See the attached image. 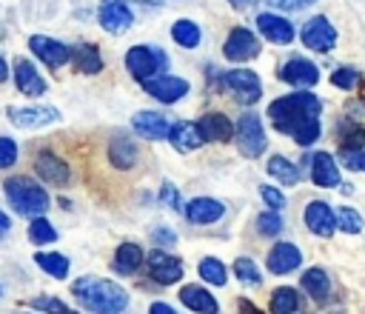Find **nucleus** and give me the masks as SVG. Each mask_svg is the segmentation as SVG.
<instances>
[{
	"label": "nucleus",
	"instance_id": "nucleus-1",
	"mask_svg": "<svg viewBox=\"0 0 365 314\" xmlns=\"http://www.w3.org/2000/svg\"><path fill=\"white\" fill-rule=\"evenodd\" d=\"M319 111H322V100L311 91H294V94L277 97L268 106V117L274 128L288 134L297 146H314L319 140L322 134Z\"/></svg>",
	"mask_w": 365,
	"mask_h": 314
},
{
	"label": "nucleus",
	"instance_id": "nucleus-2",
	"mask_svg": "<svg viewBox=\"0 0 365 314\" xmlns=\"http://www.w3.org/2000/svg\"><path fill=\"white\" fill-rule=\"evenodd\" d=\"M71 294L80 300V305L91 314H123L128 305V294L123 285L106 277H80L71 283Z\"/></svg>",
	"mask_w": 365,
	"mask_h": 314
},
{
	"label": "nucleus",
	"instance_id": "nucleus-3",
	"mask_svg": "<svg viewBox=\"0 0 365 314\" xmlns=\"http://www.w3.org/2000/svg\"><path fill=\"white\" fill-rule=\"evenodd\" d=\"M3 191H6L9 206H11L17 214L29 217V220L43 217V214L48 211V206H51L48 191H46L40 183H34L31 177H23V174L9 177V180L3 183Z\"/></svg>",
	"mask_w": 365,
	"mask_h": 314
},
{
	"label": "nucleus",
	"instance_id": "nucleus-4",
	"mask_svg": "<svg viewBox=\"0 0 365 314\" xmlns=\"http://www.w3.org/2000/svg\"><path fill=\"white\" fill-rule=\"evenodd\" d=\"M234 140H237V148L245 154V157H259L262 151H265V146H268V137H265V128H262V120H259V114H254V111H245L240 120H237V126H234Z\"/></svg>",
	"mask_w": 365,
	"mask_h": 314
},
{
	"label": "nucleus",
	"instance_id": "nucleus-5",
	"mask_svg": "<svg viewBox=\"0 0 365 314\" xmlns=\"http://www.w3.org/2000/svg\"><path fill=\"white\" fill-rule=\"evenodd\" d=\"M125 69L131 71L134 80L148 83L154 77H160V71L165 69V54L160 49H148V46H134L125 51Z\"/></svg>",
	"mask_w": 365,
	"mask_h": 314
},
{
	"label": "nucleus",
	"instance_id": "nucleus-6",
	"mask_svg": "<svg viewBox=\"0 0 365 314\" xmlns=\"http://www.w3.org/2000/svg\"><path fill=\"white\" fill-rule=\"evenodd\" d=\"M222 86L234 94V100H240V106H254L262 97V83L257 77V71L251 69H231L222 74Z\"/></svg>",
	"mask_w": 365,
	"mask_h": 314
},
{
	"label": "nucleus",
	"instance_id": "nucleus-7",
	"mask_svg": "<svg viewBox=\"0 0 365 314\" xmlns=\"http://www.w3.org/2000/svg\"><path fill=\"white\" fill-rule=\"evenodd\" d=\"M29 49L34 51V57L40 63H46L48 69H63L68 60H71V46H66L63 40H54V37H46V34H31L29 37Z\"/></svg>",
	"mask_w": 365,
	"mask_h": 314
},
{
	"label": "nucleus",
	"instance_id": "nucleus-8",
	"mask_svg": "<svg viewBox=\"0 0 365 314\" xmlns=\"http://www.w3.org/2000/svg\"><path fill=\"white\" fill-rule=\"evenodd\" d=\"M302 43H305V49L319 51V54H322V51H331V49L336 46V29H334L331 20L322 17V14L308 17L305 26H302Z\"/></svg>",
	"mask_w": 365,
	"mask_h": 314
},
{
	"label": "nucleus",
	"instance_id": "nucleus-9",
	"mask_svg": "<svg viewBox=\"0 0 365 314\" xmlns=\"http://www.w3.org/2000/svg\"><path fill=\"white\" fill-rule=\"evenodd\" d=\"M259 49H262V43L257 40V34H254L251 29H245V26H237V29H231V34H228V40H225L222 54H225L228 60H234V63H242V60L257 57Z\"/></svg>",
	"mask_w": 365,
	"mask_h": 314
},
{
	"label": "nucleus",
	"instance_id": "nucleus-10",
	"mask_svg": "<svg viewBox=\"0 0 365 314\" xmlns=\"http://www.w3.org/2000/svg\"><path fill=\"white\" fill-rule=\"evenodd\" d=\"M277 74H279V80H285L288 86H297L299 91H308V88L317 86V80H319L317 63H311V60H305V57H291V60H285Z\"/></svg>",
	"mask_w": 365,
	"mask_h": 314
},
{
	"label": "nucleus",
	"instance_id": "nucleus-11",
	"mask_svg": "<svg viewBox=\"0 0 365 314\" xmlns=\"http://www.w3.org/2000/svg\"><path fill=\"white\" fill-rule=\"evenodd\" d=\"M148 277L160 285H171V283H180L182 280V263L177 257H171L168 251L163 248H151L148 251Z\"/></svg>",
	"mask_w": 365,
	"mask_h": 314
},
{
	"label": "nucleus",
	"instance_id": "nucleus-12",
	"mask_svg": "<svg viewBox=\"0 0 365 314\" xmlns=\"http://www.w3.org/2000/svg\"><path fill=\"white\" fill-rule=\"evenodd\" d=\"M6 117L17 128H37V126H48L60 120V111L54 106H11Z\"/></svg>",
	"mask_w": 365,
	"mask_h": 314
},
{
	"label": "nucleus",
	"instance_id": "nucleus-13",
	"mask_svg": "<svg viewBox=\"0 0 365 314\" xmlns=\"http://www.w3.org/2000/svg\"><path fill=\"white\" fill-rule=\"evenodd\" d=\"M34 171H37V177H43L51 186H68L71 183V168L66 166L63 157H57L48 148H40L34 154Z\"/></svg>",
	"mask_w": 365,
	"mask_h": 314
},
{
	"label": "nucleus",
	"instance_id": "nucleus-14",
	"mask_svg": "<svg viewBox=\"0 0 365 314\" xmlns=\"http://www.w3.org/2000/svg\"><path fill=\"white\" fill-rule=\"evenodd\" d=\"M100 26L108 31V34H123L134 26V11L125 0H106L100 6V14H97Z\"/></svg>",
	"mask_w": 365,
	"mask_h": 314
},
{
	"label": "nucleus",
	"instance_id": "nucleus-15",
	"mask_svg": "<svg viewBox=\"0 0 365 314\" xmlns=\"http://www.w3.org/2000/svg\"><path fill=\"white\" fill-rule=\"evenodd\" d=\"M302 220L308 231H314L317 237H331L336 231V211L325 200H311L302 211Z\"/></svg>",
	"mask_w": 365,
	"mask_h": 314
},
{
	"label": "nucleus",
	"instance_id": "nucleus-16",
	"mask_svg": "<svg viewBox=\"0 0 365 314\" xmlns=\"http://www.w3.org/2000/svg\"><path fill=\"white\" fill-rule=\"evenodd\" d=\"M257 29L259 34L268 40V43H277V46H288L294 40V26L288 17H279L274 11H262L257 14Z\"/></svg>",
	"mask_w": 365,
	"mask_h": 314
},
{
	"label": "nucleus",
	"instance_id": "nucleus-17",
	"mask_svg": "<svg viewBox=\"0 0 365 314\" xmlns=\"http://www.w3.org/2000/svg\"><path fill=\"white\" fill-rule=\"evenodd\" d=\"M143 88H145L154 100H160V103H177V100H182V97L188 94V80L163 74V77H154V80L143 83Z\"/></svg>",
	"mask_w": 365,
	"mask_h": 314
},
{
	"label": "nucleus",
	"instance_id": "nucleus-18",
	"mask_svg": "<svg viewBox=\"0 0 365 314\" xmlns=\"http://www.w3.org/2000/svg\"><path fill=\"white\" fill-rule=\"evenodd\" d=\"M311 183L319 188H336L339 186V166L328 151L311 154Z\"/></svg>",
	"mask_w": 365,
	"mask_h": 314
},
{
	"label": "nucleus",
	"instance_id": "nucleus-19",
	"mask_svg": "<svg viewBox=\"0 0 365 314\" xmlns=\"http://www.w3.org/2000/svg\"><path fill=\"white\" fill-rule=\"evenodd\" d=\"M222 214H225V206H222L220 200H214V197H194V200H188V206H185V217H188L194 226H211V223H217Z\"/></svg>",
	"mask_w": 365,
	"mask_h": 314
},
{
	"label": "nucleus",
	"instance_id": "nucleus-20",
	"mask_svg": "<svg viewBox=\"0 0 365 314\" xmlns=\"http://www.w3.org/2000/svg\"><path fill=\"white\" fill-rule=\"evenodd\" d=\"M299 263H302V254H299V248L294 243H277V245H271L268 260H265V265H268L271 274H288V271L299 268Z\"/></svg>",
	"mask_w": 365,
	"mask_h": 314
},
{
	"label": "nucleus",
	"instance_id": "nucleus-21",
	"mask_svg": "<svg viewBox=\"0 0 365 314\" xmlns=\"http://www.w3.org/2000/svg\"><path fill=\"white\" fill-rule=\"evenodd\" d=\"M180 300L194 314H220V303L205 285H182L180 288Z\"/></svg>",
	"mask_w": 365,
	"mask_h": 314
},
{
	"label": "nucleus",
	"instance_id": "nucleus-22",
	"mask_svg": "<svg viewBox=\"0 0 365 314\" xmlns=\"http://www.w3.org/2000/svg\"><path fill=\"white\" fill-rule=\"evenodd\" d=\"M131 128L145 140H165L168 137V120L160 111H137L131 117Z\"/></svg>",
	"mask_w": 365,
	"mask_h": 314
},
{
	"label": "nucleus",
	"instance_id": "nucleus-23",
	"mask_svg": "<svg viewBox=\"0 0 365 314\" xmlns=\"http://www.w3.org/2000/svg\"><path fill=\"white\" fill-rule=\"evenodd\" d=\"M197 128H200V134H202L205 143H228L234 137V123L225 114H217V111L205 114L197 123Z\"/></svg>",
	"mask_w": 365,
	"mask_h": 314
},
{
	"label": "nucleus",
	"instance_id": "nucleus-24",
	"mask_svg": "<svg viewBox=\"0 0 365 314\" xmlns=\"http://www.w3.org/2000/svg\"><path fill=\"white\" fill-rule=\"evenodd\" d=\"M165 140H171V146H174L177 151H194V148H200V146L205 143L202 134H200V128H197V123H188V120L171 123Z\"/></svg>",
	"mask_w": 365,
	"mask_h": 314
},
{
	"label": "nucleus",
	"instance_id": "nucleus-25",
	"mask_svg": "<svg viewBox=\"0 0 365 314\" xmlns=\"http://www.w3.org/2000/svg\"><path fill=\"white\" fill-rule=\"evenodd\" d=\"M14 86L29 94V97H40L46 94V80L37 74V69L29 63V60H17L14 63Z\"/></svg>",
	"mask_w": 365,
	"mask_h": 314
},
{
	"label": "nucleus",
	"instance_id": "nucleus-26",
	"mask_svg": "<svg viewBox=\"0 0 365 314\" xmlns=\"http://www.w3.org/2000/svg\"><path fill=\"white\" fill-rule=\"evenodd\" d=\"M137 154H140V151H137L134 140L125 137V134H117V137L108 143V160H111V166L120 168V171L131 168V166L137 163Z\"/></svg>",
	"mask_w": 365,
	"mask_h": 314
},
{
	"label": "nucleus",
	"instance_id": "nucleus-27",
	"mask_svg": "<svg viewBox=\"0 0 365 314\" xmlns=\"http://www.w3.org/2000/svg\"><path fill=\"white\" fill-rule=\"evenodd\" d=\"M299 283H302V288L308 291V297L317 300V303H325V300L331 297V277H328V271L319 268V265L308 268Z\"/></svg>",
	"mask_w": 365,
	"mask_h": 314
},
{
	"label": "nucleus",
	"instance_id": "nucleus-28",
	"mask_svg": "<svg viewBox=\"0 0 365 314\" xmlns=\"http://www.w3.org/2000/svg\"><path fill=\"white\" fill-rule=\"evenodd\" d=\"M71 57H74L77 71H83V74H97V71H103V54H100V49H97L94 43H77V46L71 49Z\"/></svg>",
	"mask_w": 365,
	"mask_h": 314
},
{
	"label": "nucleus",
	"instance_id": "nucleus-29",
	"mask_svg": "<svg viewBox=\"0 0 365 314\" xmlns=\"http://www.w3.org/2000/svg\"><path fill=\"white\" fill-rule=\"evenodd\" d=\"M143 263H145V254H143V248L137 243L117 245V251H114V271L117 274H134Z\"/></svg>",
	"mask_w": 365,
	"mask_h": 314
},
{
	"label": "nucleus",
	"instance_id": "nucleus-30",
	"mask_svg": "<svg viewBox=\"0 0 365 314\" xmlns=\"http://www.w3.org/2000/svg\"><path fill=\"white\" fill-rule=\"evenodd\" d=\"M268 308H271V314H297V311H299V291L291 288V285L274 288Z\"/></svg>",
	"mask_w": 365,
	"mask_h": 314
},
{
	"label": "nucleus",
	"instance_id": "nucleus-31",
	"mask_svg": "<svg viewBox=\"0 0 365 314\" xmlns=\"http://www.w3.org/2000/svg\"><path fill=\"white\" fill-rule=\"evenodd\" d=\"M34 263L54 280H66L68 277V257L66 254H57V251H37L34 254Z\"/></svg>",
	"mask_w": 365,
	"mask_h": 314
},
{
	"label": "nucleus",
	"instance_id": "nucleus-32",
	"mask_svg": "<svg viewBox=\"0 0 365 314\" xmlns=\"http://www.w3.org/2000/svg\"><path fill=\"white\" fill-rule=\"evenodd\" d=\"M268 174L277 177V180L285 183V186H297V183H299V171H297V166H294L285 154H274V157L268 160Z\"/></svg>",
	"mask_w": 365,
	"mask_h": 314
},
{
	"label": "nucleus",
	"instance_id": "nucleus-33",
	"mask_svg": "<svg viewBox=\"0 0 365 314\" xmlns=\"http://www.w3.org/2000/svg\"><path fill=\"white\" fill-rule=\"evenodd\" d=\"M171 37H174V43L182 46V49H197L202 34H200V26H197L194 20H177V23L171 26Z\"/></svg>",
	"mask_w": 365,
	"mask_h": 314
},
{
	"label": "nucleus",
	"instance_id": "nucleus-34",
	"mask_svg": "<svg viewBox=\"0 0 365 314\" xmlns=\"http://www.w3.org/2000/svg\"><path fill=\"white\" fill-rule=\"evenodd\" d=\"M197 271H200V277H202L205 283H211V285H225V280H228V271H225V265H222L217 257H202Z\"/></svg>",
	"mask_w": 365,
	"mask_h": 314
},
{
	"label": "nucleus",
	"instance_id": "nucleus-35",
	"mask_svg": "<svg viewBox=\"0 0 365 314\" xmlns=\"http://www.w3.org/2000/svg\"><path fill=\"white\" fill-rule=\"evenodd\" d=\"M29 240L34 245H46V243H54L57 240V228L46 220V217H34L29 223Z\"/></svg>",
	"mask_w": 365,
	"mask_h": 314
},
{
	"label": "nucleus",
	"instance_id": "nucleus-36",
	"mask_svg": "<svg viewBox=\"0 0 365 314\" xmlns=\"http://www.w3.org/2000/svg\"><path fill=\"white\" fill-rule=\"evenodd\" d=\"M234 274H237V280L245 283V285H259V283H262V271L257 268V263H254L251 257H237V260H234Z\"/></svg>",
	"mask_w": 365,
	"mask_h": 314
},
{
	"label": "nucleus",
	"instance_id": "nucleus-37",
	"mask_svg": "<svg viewBox=\"0 0 365 314\" xmlns=\"http://www.w3.org/2000/svg\"><path fill=\"white\" fill-rule=\"evenodd\" d=\"M336 228L345 231V234H359L362 231V214L354 211L351 206H342L336 211Z\"/></svg>",
	"mask_w": 365,
	"mask_h": 314
},
{
	"label": "nucleus",
	"instance_id": "nucleus-38",
	"mask_svg": "<svg viewBox=\"0 0 365 314\" xmlns=\"http://www.w3.org/2000/svg\"><path fill=\"white\" fill-rule=\"evenodd\" d=\"M31 308L46 311V314H80V311H74L71 305H66V303L57 300V297H34V300H31Z\"/></svg>",
	"mask_w": 365,
	"mask_h": 314
},
{
	"label": "nucleus",
	"instance_id": "nucleus-39",
	"mask_svg": "<svg viewBox=\"0 0 365 314\" xmlns=\"http://www.w3.org/2000/svg\"><path fill=\"white\" fill-rule=\"evenodd\" d=\"M359 80H362L359 71H356V69H348V66H342V69H336V71L331 74V86H336V88H342V91L356 88Z\"/></svg>",
	"mask_w": 365,
	"mask_h": 314
},
{
	"label": "nucleus",
	"instance_id": "nucleus-40",
	"mask_svg": "<svg viewBox=\"0 0 365 314\" xmlns=\"http://www.w3.org/2000/svg\"><path fill=\"white\" fill-rule=\"evenodd\" d=\"M257 231L265 234V237L279 234V231H282V217H279L277 211H262V214L257 217Z\"/></svg>",
	"mask_w": 365,
	"mask_h": 314
},
{
	"label": "nucleus",
	"instance_id": "nucleus-41",
	"mask_svg": "<svg viewBox=\"0 0 365 314\" xmlns=\"http://www.w3.org/2000/svg\"><path fill=\"white\" fill-rule=\"evenodd\" d=\"M339 160L351 171H365V148H342L339 151Z\"/></svg>",
	"mask_w": 365,
	"mask_h": 314
},
{
	"label": "nucleus",
	"instance_id": "nucleus-42",
	"mask_svg": "<svg viewBox=\"0 0 365 314\" xmlns=\"http://www.w3.org/2000/svg\"><path fill=\"white\" fill-rule=\"evenodd\" d=\"M259 197L265 200V206H268L271 211L285 208V197H282V191H279V188H274V186H259Z\"/></svg>",
	"mask_w": 365,
	"mask_h": 314
},
{
	"label": "nucleus",
	"instance_id": "nucleus-43",
	"mask_svg": "<svg viewBox=\"0 0 365 314\" xmlns=\"http://www.w3.org/2000/svg\"><path fill=\"white\" fill-rule=\"evenodd\" d=\"M17 163V143L11 137H0V168H9Z\"/></svg>",
	"mask_w": 365,
	"mask_h": 314
},
{
	"label": "nucleus",
	"instance_id": "nucleus-44",
	"mask_svg": "<svg viewBox=\"0 0 365 314\" xmlns=\"http://www.w3.org/2000/svg\"><path fill=\"white\" fill-rule=\"evenodd\" d=\"M160 200H163V206H168V208H180V191L171 186V183H163V188H160Z\"/></svg>",
	"mask_w": 365,
	"mask_h": 314
},
{
	"label": "nucleus",
	"instance_id": "nucleus-45",
	"mask_svg": "<svg viewBox=\"0 0 365 314\" xmlns=\"http://www.w3.org/2000/svg\"><path fill=\"white\" fill-rule=\"evenodd\" d=\"M365 146V128H354L351 134L342 137V148H362Z\"/></svg>",
	"mask_w": 365,
	"mask_h": 314
},
{
	"label": "nucleus",
	"instance_id": "nucleus-46",
	"mask_svg": "<svg viewBox=\"0 0 365 314\" xmlns=\"http://www.w3.org/2000/svg\"><path fill=\"white\" fill-rule=\"evenodd\" d=\"M151 237H154V243H157V245H174V243H177V234H174L171 228H163V226H160V228H154V231H151Z\"/></svg>",
	"mask_w": 365,
	"mask_h": 314
},
{
	"label": "nucleus",
	"instance_id": "nucleus-47",
	"mask_svg": "<svg viewBox=\"0 0 365 314\" xmlns=\"http://www.w3.org/2000/svg\"><path fill=\"white\" fill-rule=\"evenodd\" d=\"M274 9H305V6H311V3H317V0H268Z\"/></svg>",
	"mask_w": 365,
	"mask_h": 314
},
{
	"label": "nucleus",
	"instance_id": "nucleus-48",
	"mask_svg": "<svg viewBox=\"0 0 365 314\" xmlns=\"http://www.w3.org/2000/svg\"><path fill=\"white\" fill-rule=\"evenodd\" d=\"M148 314H177L168 303H151V308H148Z\"/></svg>",
	"mask_w": 365,
	"mask_h": 314
},
{
	"label": "nucleus",
	"instance_id": "nucleus-49",
	"mask_svg": "<svg viewBox=\"0 0 365 314\" xmlns=\"http://www.w3.org/2000/svg\"><path fill=\"white\" fill-rule=\"evenodd\" d=\"M240 311H245V314H259V311H257V308H254L248 300H240Z\"/></svg>",
	"mask_w": 365,
	"mask_h": 314
},
{
	"label": "nucleus",
	"instance_id": "nucleus-50",
	"mask_svg": "<svg viewBox=\"0 0 365 314\" xmlns=\"http://www.w3.org/2000/svg\"><path fill=\"white\" fill-rule=\"evenodd\" d=\"M9 80V63L0 57V83H6Z\"/></svg>",
	"mask_w": 365,
	"mask_h": 314
},
{
	"label": "nucleus",
	"instance_id": "nucleus-51",
	"mask_svg": "<svg viewBox=\"0 0 365 314\" xmlns=\"http://www.w3.org/2000/svg\"><path fill=\"white\" fill-rule=\"evenodd\" d=\"M11 223H9V217H6V211H0V231H6Z\"/></svg>",
	"mask_w": 365,
	"mask_h": 314
},
{
	"label": "nucleus",
	"instance_id": "nucleus-52",
	"mask_svg": "<svg viewBox=\"0 0 365 314\" xmlns=\"http://www.w3.org/2000/svg\"><path fill=\"white\" fill-rule=\"evenodd\" d=\"M231 6H245V3H251V0H228Z\"/></svg>",
	"mask_w": 365,
	"mask_h": 314
},
{
	"label": "nucleus",
	"instance_id": "nucleus-53",
	"mask_svg": "<svg viewBox=\"0 0 365 314\" xmlns=\"http://www.w3.org/2000/svg\"><path fill=\"white\" fill-rule=\"evenodd\" d=\"M0 294H3V285H0Z\"/></svg>",
	"mask_w": 365,
	"mask_h": 314
}]
</instances>
